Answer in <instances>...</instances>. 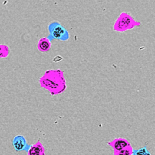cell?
<instances>
[{"label":"cell","instance_id":"obj_1","mask_svg":"<svg viewBox=\"0 0 155 155\" xmlns=\"http://www.w3.org/2000/svg\"><path fill=\"white\" fill-rule=\"evenodd\" d=\"M40 87L47 90L51 96L61 94L67 89L64 72L60 68L49 69L39 79Z\"/></svg>","mask_w":155,"mask_h":155},{"label":"cell","instance_id":"obj_2","mask_svg":"<svg viewBox=\"0 0 155 155\" xmlns=\"http://www.w3.org/2000/svg\"><path fill=\"white\" fill-rule=\"evenodd\" d=\"M142 23L136 21L131 13L127 12H121L113 24V30L117 32L123 33L132 30L134 27L140 26Z\"/></svg>","mask_w":155,"mask_h":155},{"label":"cell","instance_id":"obj_3","mask_svg":"<svg viewBox=\"0 0 155 155\" xmlns=\"http://www.w3.org/2000/svg\"><path fill=\"white\" fill-rule=\"evenodd\" d=\"M48 39L51 42L53 39L66 41L70 38L68 31L58 21H51L48 26Z\"/></svg>","mask_w":155,"mask_h":155},{"label":"cell","instance_id":"obj_4","mask_svg":"<svg viewBox=\"0 0 155 155\" xmlns=\"http://www.w3.org/2000/svg\"><path fill=\"white\" fill-rule=\"evenodd\" d=\"M12 145L16 151H27L30 145L27 143V140L22 135L19 134L15 136L12 140Z\"/></svg>","mask_w":155,"mask_h":155},{"label":"cell","instance_id":"obj_5","mask_svg":"<svg viewBox=\"0 0 155 155\" xmlns=\"http://www.w3.org/2000/svg\"><path fill=\"white\" fill-rule=\"evenodd\" d=\"M107 144L113 150V153L119 151L130 145L131 143L125 138L117 137L107 142Z\"/></svg>","mask_w":155,"mask_h":155},{"label":"cell","instance_id":"obj_6","mask_svg":"<svg viewBox=\"0 0 155 155\" xmlns=\"http://www.w3.org/2000/svg\"><path fill=\"white\" fill-rule=\"evenodd\" d=\"M27 153V155H46L45 148L40 139H38L35 143L30 145Z\"/></svg>","mask_w":155,"mask_h":155},{"label":"cell","instance_id":"obj_7","mask_svg":"<svg viewBox=\"0 0 155 155\" xmlns=\"http://www.w3.org/2000/svg\"><path fill=\"white\" fill-rule=\"evenodd\" d=\"M51 47V42L49 40V39H48L47 37L41 38L37 44L38 50L42 53L48 51L50 50Z\"/></svg>","mask_w":155,"mask_h":155},{"label":"cell","instance_id":"obj_8","mask_svg":"<svg viewBox=\"0 0 155 155\" xmlns=\"http://www.w3.org/2000/svg\"><path fill=\"white\" fill-rule=\"evenodd\" d=\"M133 148L130 145L119 151L113 153V155H133Z\"/></svg>","mask_w":155,"mask_h":155},{"label":"cell","instance_id":"obj_9","mask_svg":"<svg viewBox=\"0 0 155 155\" xmlns=\"http://www.w3.org/2000/svg\"><path fill=\"white\" fill-rule=\"evenodd\" d=\"M133 155H151L150 151L147 148L146 146L141 147L139 149H133Z\"/></svg>","mask_w":155,"mask_h":155}]
</instances>
